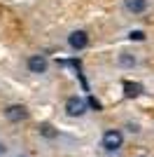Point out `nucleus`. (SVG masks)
I'll return each instance as SVG.
<instances>
[{
    "instance_id": "3",
    "label": "nucleus",
    "mask_w": 154,
    "mask_h": 157,
    "mask_svg": "<svg viewBox=\"0 0 154 157\" xmlns=\"http://www.w3.org/2000/svg\"><path fill=\"white\" fill-rule=\"evenodd\" d=\"M68 42H70L72 49H84V47L89 45V35H86L84 31H75V33H70Z\"/></svg>"
},
{
    "instance_id": "1",
    "label": "nucleus",
    "mask_w": 154,
    "mask_h": 157,
    "mask_svg": "<svg viewBox=\"0 0 154 157\" xmlns=\"http://www.w3.org/2000/svg\"><path fill=\"white\" fill-rule=\"evenodd\" d=\"M122 143H124L122 131H117V129L105 131V136H103V148H105V150H110V152H112V150H119Z\"/></svg>"
},
{
    "instance_id": "12",
    "label": "nucleus",
    "mask_w": 154,
    "mask_h": 157,
    "mask_svg": "<svg viewBox=\"0 0 154 157\" xmlns=\"http://www.w3.org/2000/svg\"><path fill=\"white\" fill-rule=\"evenodd\" d=\"M0 155H5V145L0 143Z\"/></svg>"
},
{
    "instance_id": "5",
    "label": "nucleus",
    "mask_w": 154,
    "mask_h": 157,
    "mask_svg": "<svg viewBox=\"0 0 154 157\" xmlns=\"http://www.w3.org/2000/svg\"><path fill=\"white\" fill-rule=\"evenodd\" d=\"M28 71L31 73H45L47 71V59L42 56V54L31 56V59H28Z\"/></svg>"
},
{
    "instance_id": "11",
    "label": "nucleus",
    "mask_w": 154,
    "mask_h": 157,
    "mask_svg": "<svg viewBox=\"0 0 154 157\" xmlns=\"http://www.w3.org/2000/svg\"><path fill=\"white\" fill-rule=\"evenodd\" d=\"M119 61H122L124 66H133V63H135V59H131V56H126V54H124V56H122Z\"/></svg>"
},
{
    "instance_id": "2",
    "label": "nucleus",
    "mask_w": 154,
    "mask_h": 157,
    "mask_svg": "<svg viewBox=\"0 0 154 157\" xmlns=\"http://www.w3.org/2000/svg\"><path fill=\"white\" fill-rule=\"evenodd\" d=\"M86 101L79 96H70L68 101H65V110H68V115H72V117H77V115H82L84 110H86Z\"/></svg>"
},
{
    "instance_id": "7",
    "label": "nucleus",
    "mask_w": 154,
    "mask_h": 157,
    "mask_svg": "<svg viewBox=\"0 0 154 157\" xmlns=\"http://www.w3.org/2000/svg\"><path fill=\"white\" fill-rule=\"evenodd\" d=\"M140 92H142V85H138V82H124V94L128 98L140 96Z\"/></svg>"
},
{
    "instance_id": "8",
    "label": "nucleus",
    "mask_w": 154,
    "mask_h": 157,
    "mask_svg": "<svg viewBox=\"0 0 154 157\" xmlns=\"http://www.w3.org/2000/svg\"><path fill=\"white\" fill-rule=\"evenodd\" d=\"M38 129H40V134H42V136H47V138H56V131H54V127H49V124H40Z\"/></svg>"
},
{
    "instance_id": "9",
    "label": "nucleus",
    "mask_w": 154,
    "mask_h": 157,
    "mask_svg": "<svg viewBox=\"0 0 154 157\" xmlns=\"http://www.w3.org/2000/svg\"><path fill=\"white\" fill-rule=\"evenodd\" d=\"M86 103H89L91 108H94V110H101V108H103V105H101V101H98V98H94V96H89V98H86Z\"/></svg>"
},
{
    "instance_id": "6",
    "label": "nucleus",
    "mask_w": 154,
    "mask_h": 157,
    "mask_svg": "<svg viewBox=\"0 0 154 157\" xmlns=\"http://www.w3.org/2000/svg\"><path fill=\"white\" fill-rule=\"evenodd\" d=\"M124 5H126L128 12H133V14H140L147 10V0H124Z\"/></svg>"
},
{
    "instance_id": "10",
    "label": "nucleus",
    "mask_w": 154,
    "mask_h": 157,
    "mask_svg": "<svg viewBox=\"0 0 154 157\" xmlns=\"http://www.w3.org/2000/svg\"><path fill=\"white\" fill-rule=\"evenodd\" d=\"M131 40H145V33L142 31H133L131 33Z\"/></svg>"
},
{
    "instance_id": "4",
    "label": "nucleus",
    "mask_w": 154,
    "mask_h": 157,
    "mask_svg": "<svg viewBox=\"0 0 154 157\" xmlns=\"http://www.w3.org/2000/svg\"><path fill=\"white\" fill-rule=\"evenodd\" d=\"M5 115H7V120H12V122H21V120L28 117V110H26L24 105H9L5 110Z\"/></svg>"
}]
</instances>
